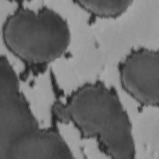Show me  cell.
<instances>
[{"label":"cell","instance_id":"cell-1","mask_svg":"<svg viewBox=\"0 0 159 159\" xmlns=\"http://www.w3.org/2000/svg\"><path fill=\"white\" fill-rule=\"evenodd\" d=\"M54 118L73 124L85 138H93L112 158H134L136 147L129 114L115 89L100 81L88 82L73 91L65 101L51 107Z\"/></svg>","mask_w":159,"mask_h":159},{"label":"cell","instance_id":"cell-2","mask_svg":"<svg viewBox=\"0 0 159 159\" xmlns=\"http://www.w3.org/2000/svg\"><path fill=\"white\" fill-rule=\"evenodd\" d=\"M71 148L55 128L42 127L6 56L0 58V159L71 158Z\"/></svg>","mask_w":159,"mask_h":159},{"label":"cell","instance_id":"cell-3","mask_svg":"<svg viewBox=\"0 0 159 159\" xmlns=\"http://www.w3.org/2000/svg\"><path fill=\"white\" fill-rule=\"evenodd\" d=\"M2 36L6 48L30 65L50 63L64 54L71 41L66 19L55 9L20 6L6 19Z\"/></svg>","mask_w":159,"mask_h":159},{"label":"cell","instance_id":"cell-4","mask_svg":"<svg viewBox=\"0 0 159 159\" xmlns=\"http://www.w3.org/2000/svg\"><path fill=\"white\" fill-rule=\"evenodd\" d=\"M123 89L135 100L147 106L159 102V52L145 47L131 50L119 65Z\"/></svg>","mask_w":159,"mask_h":159},{"label":"cell","instance_id":"cell-5","mask_svg":"<svg viewBox=\"0 0 159 159\" xmlns=\"http://www.w3.org/2000/svg\"><path fill=\"white\" fill-rule=\"evenodd\" d=\"M132 0H78L77 3L91 14L101 17H116L123 14Z\"/></svg>","mask_w":159,"mask_h":159}]
</instances>
